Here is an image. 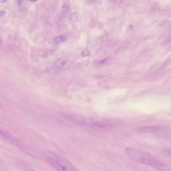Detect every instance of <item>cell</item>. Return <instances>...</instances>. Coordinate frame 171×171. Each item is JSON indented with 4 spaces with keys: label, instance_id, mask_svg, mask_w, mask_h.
I'll list each match as a JSON object with an SVG mask.
<instances>
[{
    "label": "cell",
    "instance_id": "cell-6",
    "mask_svg": "<svg viewBox=\"0 0 171 171\" xmlns=\"http://www.w3.org/2000/svg\"><path fill=\"white\" fill-rule=\"evenodd\" d=\"M69 6L67 5H65L63 6V11L64 12H68L69 11Z\"/></svg>",
    "mask_w": 171,
    "mask_h": 171
},
{
    "label": "cell",
    "instance_id": "cell-8",
    "mask_svg": "<svg viewBox=\"0 0 171 171\" xmlns=\"http://www.w3.org/2000/svg\"><path fill=\"white\" fill-rule=\"evenodd\" d=\"M6 14V12L4 11H0V17H3Z\"/></svg>",
    "mask_w": 171,
    "mask_h": 171
},
{
    "label": "cell",
    "instance_id": "cell-9",
    "mask_svg": "<svg viewBox=\"0 0 171 171\" xmlns=\"http://www.w3.org/2000/svg\"><path fill=\"white\" fill-rule=\"evenodd\" d=\"M30 1H31L32 2H36L38 0H30Z\"/></svg>",
    "mask_w": 171,
    "mask_h": 171
},
{
    "label": "cell",
    "instance_id": "cell-3",
    "mask_svg": "<svg viewBox=\"0 0 171 171\" xmlns=\"http://www.w3.org/2000/svg\"><path fill=\"white\" fill-rule=\"evenodd\" d=\"M65 61L63 59H60L56 61L54 64V67L56 68L59 69L64 66L65 64Z\"/></svg>",
    "mask_w": 171,
    "mask_h": 171
},
{
    "label": "cell",
    "instance_id": "cell-4",
    "mask_svg": "<svg viewBox=\"0 0 171 171\" xmlns=\"http://www.w3.org/2000/svg\"><path fill=\"white\" fill-rule=\"evenodd\" d=\"M66 37L64 36H60L56 37L54 40V42L56 44L61 43L66 40Z\"/></svg>",
    "mask_w": 171,
    "mask_h": 171
},
{
    "label": "cell",
    "instance_id": "cell-2",
    "mask_svg": "<svg viewBox=\"0 0 171 171\" xmlns=\"http://www.w3.org/2000/svg\"><path fill=\"white\" fill-rule=\"evenodd\" d=\"M44 157L47 162L55 169L60 171L77 170L76 168L67 160L56 153L50 151L44 153Z\"/></svg>",
    "mask_w": 171,
    "mask_h": 171
},
{
    "label": "cell",
    "instance_id": "cell-10",
    "mask_svg": "<svg viewBox=\"0 0 171 171\" xmlns=\"http://www.w3.org/2000/svg\"><path fill=\"white\" fill-rule=\"evenodd\" d=\"M115 1H116V0H115Z\"/></svg>",
    "mask_w": 171,
    "mask_h": 171
},
{
    "label": "cell",
    "instance_id": "cell-1",
    "mask_svg": "<svg viewBox=\"0 0 171 171\" xmlns=\"http://www.w3.org/2000/svg\"><path fill=\"white\" fill-rule=\"evenodd\" d=\"M126 152L132 159L137 162L153 167L160 170H165L166 166L153 157L149 152L139 148L129 147Z\"/></svg>",
    "mask_w": 171,
    "mask_h": 171
},
{
    "label": "cell",
    "instance_id": "cell-7",
    "mask_svg": "<svg viewBox=\"0 0 171 171\" xmlns=\"http://www.w3.org/2000/svg\"><path fill=\"white\" fill-rule=\"evenodd\" d=\"M23 0H17V6L19 7H20L22 6Z\"/></svg>",
    "mask_w": 171,
    "mask_h": 171
},
{
    "label": "cell",
    "instance_id": "cell-5",
    "mask_svg": "<svg viewBox=\"0 0 171 171\" xmlns=\"http://www.w3.org/2000/svg\"><path fill=\"white\" fill-rule=\"evenodd\" d=\"M90 54V51L89 49H84L83 51L82 52V55L83 57H85L88 55H89Z\"/></svg>",
    "mask_w": 171,
    "mask_h": 171
}]
</instances>
